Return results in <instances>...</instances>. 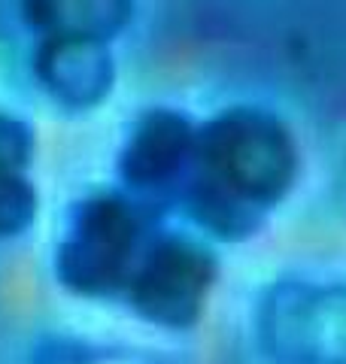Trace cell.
Listing matches in <instances>:
<instances>
[{"instance_id":"cell-1","label":"cell","mask_w":346,"mask_h":364,"mask_svg":"<svg viewBox=\"0 0 346 364\" xmlns=\"http://www.w3.org/2000/svg\"><path fill=\"white\" fill-rule=\"evenodd\" d=\"M298 176L288 128L268 109L231 107L194 131L192 164L177 198L186 215L222 243L258 234Z\"/></svg>"},{"instance_id":"cell-2","label":"cell","mask_w":346,"mask_h":364,"mask_svg":"<svg viewBox=\"0 0 346 364\" xmlns=\"http://www.w3.org/2000/svg\"><path fill=\"white\" fill-rule=\"evenodd\" d=\"M155 203L125 195H95L70 213L55 252V277L83 298L125 294L155 231Z\"/></svg>"},{"instance_id":"cell-3","label":"cell","mask_w":346,"mask_h":364,"mask_svg":"<svg viewBox=\"0 0 346 364\" xmlns=\"http://www.w3.org/2000/svg\"><path fill=\"white\" fill-rule=\"evenodd\" d=\"M219 277V261L186 234H155L125 289L131 310L149 325L186 331L198 325Z\"/></svg>"},{"instance_id":"cell-4","label":"cell","mask_w":346,"mask_h":364,"mask_svg":"<svg viewBox=\"0 0 346 364\" xmlns=\"http://www.w3.org/2000/svg\"><path fill=\"white\" fill-rule=\"evenodd\" d=\"M194 124L177 109H149L137 119L119 155V176L140 200L177 195L194 152Z\"/></svg>"},{"instance_id":"cell-5","label":"cell","mask_w":346,"mask_h":364,"mask_svg":"<svg viewBox=\"0 0 346 364\" xmlns=\"http://www.w3.org/2000/svg\"><path fill=\"white\" fill-rule=\"evenodd\" d=\"M33 76L58 107L91 109L110 95L115 64L103 40L40 37L33 52Z\"/></svg>"},{"instance_id":"cell-6","label":"cell","mask_w":346,"mask_h":364,"mask_svg":"<svg viewBox=\"0 0 346 364\" xmlns=\"http://www.w3.org/2000/svg\"><path fill=\"white\" fill-rule=\"evenodd\" d=\"M33 149L31 124L0 112V240L25 234L37 219L40 198L28 176Z\"/></svg>"},{"instance_id":"cell-7","label":"cell","mask_w":346,"mask_h":364,"mask_svg":"<svg viewBox=\"0 0 346 364\" xmlns=\"http://www.w3.org/2000/svg\"><path fill=\"white\" fill-rule=\"evenodd\" d=\"M37 37H91L110 43L131 18V0H19Z\"/></svg>"}]
</instances>
